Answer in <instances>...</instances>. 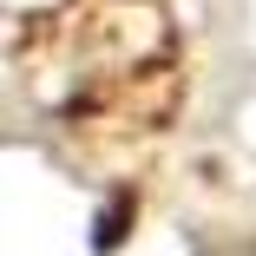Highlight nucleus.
<instances>
[{
    "instance_id": "nucleus-1",
    "label": "nucleus",
    "mask_w": 256,
    "mask_h": 256,
    "mask_svg": "<svg viewBox=\"0 0 256 256\" xmlns=\"http://www.w3.org/2000/svg\"><path fill=\"white\" fill-rule=\"evenodd\" d=\"M20 72L53 112H132V92H171V26L158 0H66L20 40Z\"/></svg>"
}]
</instances>
